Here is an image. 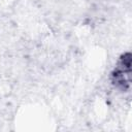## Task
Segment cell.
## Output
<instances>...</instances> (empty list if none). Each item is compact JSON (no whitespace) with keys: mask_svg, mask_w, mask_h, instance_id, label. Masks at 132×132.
Here are the masks:
<instances>
[{"mask_svg":"<svg viewBox=\"0 0 132 132\" xmlns=\"http://www.w3.org/2000/svg\"><path fill=\"white\" fill-rule=\"evenodd\" d=\"M131 54L125 53L119 59L114 70L111 73V82L120 91L128 90L130 86Z\"/></svg>","mask_w":132,"mask_h":132,"instance_id":"6da1fadb","label":"cell"}]
</instances>
